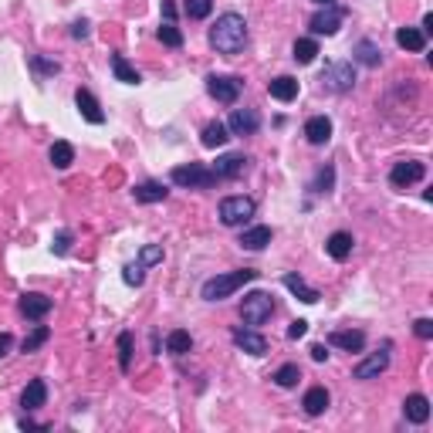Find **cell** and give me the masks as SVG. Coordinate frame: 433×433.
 Segmentation results:
<instances>
[{
  "mask_svg": "<svg viewBox=\"0 0 433 433\" xmlns=\"http://www.w3.org/2000/svg\"><path fill=\"white\" fill-rule=\"evenodd\" d=\"M210 44H214L220 54H237L244 51V44H247V21H244L241 14H220L216 17V24L210 27Z\"/></svg>",
  "mask_w": 433,
  "mask_h": 433,
  "instance_id": "1",
  "label": "cell"
},
{
  "mask_svg": "<svg viewBox=\"0 0 433 433\" xmlns=\"http://www.w3.org/2000/svg\"><path fill=\"white\" fill-rule=\"evenodd\" d=\"M257 281V271L254 268H241V271H227V274H216V278L204 281V288H200V298L204 302H224L230 294L244 288V284H251Z\"/></svg>",
  "mask_w": 433,
  "mask_h": 433,
  "instance_id": "2",
  "label": "cell"
},
{
  "mask_svg": "<svg viewBox=\"0 0 433 433\" xmlns=\"http://www.w3.org/2000/svg\"><path fill=\"white\" fill-rule=\"evenodd\" d=\"M257 204L251 200V196H244V193H237V196H224L220 200V210H216V216H220V224L224 227H244L251 216H254Z\"/></svg>",
  "mask_w": 433,
  "mask_h": 433,
  "instance_id": "3",
  "label": "cell"
},
{
  "mask_svg": "<svg viewBox=\"0 0 433 433\" xmlns=\"http://www.w3.org/2000/svg\"><path fill=\"white\" fill-rule=\"evenodd\" d=\"M169 179H173L176 186H186V190H206V186L216 183V173L204 163H183V166H173Z\"/></svg>",
  "mask_w": 433,
  "mask_h": 433,
  "instance_id": "4",
  "label": "cell"
},
{
  "mask_svg": "<svg viewBox=\"0 0 433 433\" xmlns=\"http://www.w3.org/2000/svg\"><path fill=\"white\" fill-rule=\"evenodd\" d=\"M274 315V298H271L268 292H251L241 298V319L244 325H251V329H257V325H264V322Z\"/></svg>",
  "mask_w": 433,
  "mask_h": 433,
  "instance_id": "5",
  "label": "cell"
},
{
  "mask_svg": "<svg viewBox=\"0 0 433 433\" xmlns=\"http://www.w3.org/2000/svg\"><path fill=\"white\" fill-rule=\"evenodd\" d=\"M322 85L335 95H345V91L356 89V68L352 61H329L325 71H322Z\"/></svg>",
  "mask_w": 433,
  "mask_h": 433,
  "instance_id": "6",
  "label": "cell"
},
{
  "mask_svg": "<svg viewBox=\"0 0 433 433\" xmlns=\"http://www.w3.org/2000/svg\"><path fill=\"white\" fill-rule=\"evenodd\" d=\"M342 17H345V7H339V4H325L322 11L312 14V21H308V27H312V34L315 38H332V34H339V27H342Z\"/></svg>",
  "mask_w": 433,
  "mask_h": 433,
  "instance_id": "7",
  "label": "cell"
},
{
  "mask_svg": "<svg viewBox=\"0 0 433 433\" xmlns=\"http://www.w3.org/2000/svg\"><path fill=\"white\" fill-rule=\"evenodd\" d=\"M206 91H210V99H216L220 105H234L241 99L244 81L237 75H210L206 78Z\"/></svg>",
  "mask_w": 433,
  "mask_h": 433,
  "instance_id": "8",
  "label": "cell"
},
{
  "mask_svg": "<svg viewBox=\"0 0 433 433\" xmlns=\"http://www.w3.org/2000/svg\"><path fill=\"white\" fill-rule=\"evenodd\" d=\"M389 349H393V345L386 342L379 352H369V356H366V359H362V362L356 366V369H352V379H362V382L379 379L382 372L389 369Z\"/></svg>",
  "mask_w": 433,
  "mask_h": 433,
  "instance_id": "9",
  "label": "cell"
},
{
  "mask_svg": "<svg viewBox=\"0 0 433 433\" xmlns=\"http://www.w3.org/2000/svg\"><path fill=\"white\" fill-rule=\"evenodd\" d=\"M423 176H427V166L417 163V159H403V163H396L389 169V183H393L396 190H407L413 183H420Z\"/></svg>",
  "mask_w": 433,
  "mask_h": 433,
  "instance_id": "10",
  "label": "cell"
},
{
  "mask_svg": "<svg viewBox=\"0 0 433 433\" xmlns=\"http://www.w3.org/2000/svg\"><path fill=\"white\" fill-rule=\"evenodd\" d=\"M227 129L234 136H254L257 129H261V115H257V109H234Z\"/></svg>",
  "mask_w": 433,
  "mask_h": 433,
  "instance_id": "11",
  "label": "cell"
},
{
  "mask_svg": "<svg viewBox=\"0 0 433 433\" xmlns=\"http://www.w3.org/2000/svg\"><path fill=\"white\" fill-rule=\"evenodd\" d=\"M234 345L247 356H264L268 352V339L257 329H234Z\"/></svg>",
  "mask_w": 433,
  "mask_h": 433,
  "instance_id": "12",
  "label": "cell"
},
{
  "mask_svg": "<svg viewBox=\"0 0 433 433\" xmlns=\"http://www.w3.org/2000/svg\"><path fill=\"white\" fill-rule=\"evenodd\" d=\"M48 312H51V298H48V294H41V292H24V294H21V315H24V319L41 322Z\"/></svg>",
  "mask_w": 433,
  "mask_h": 433,
  "instance_id": "13",
  "label": "cell"
},
{
  "mask_svg": "<svg viewBox=\"0 0 433 433\" xmlns=\"http://www.w3.org/2000/svg\"><path fill=\"white\" fill-rule=\"evenodd\" d=\"M247 163H251V159L244 153H227V156H220L210 169L216 173V179H237L244 169H247Z\"/></svg>",
  "mask_w": 433,
  "mask_h": 433,
  "instance_id": "14",
  "label": "cell"
},
{
  "mask_svg": "<svg viewBox=\"0 0 433 433\" xmlns=\"http://www.w3.org/2000/svg\"><path fill=\"white\" fill-rule=\"evenodd\" d=\"M75 105H78V112H81V119H85V122H91V126H102V122H105L102 105H99V99H95L89 89H78L75 91Z\"/></svg>",
  "mask_w": 433,
  "mask_h": 433,
  "instance_id": "15",
  "label": "cell"
},
{
  "mask_svg": "<svg viewBox=\"0 0 433 433\" xmlns=\"http://www.w3.org/2000/svg\"><path fill=\"white\" fill-rule=\"evenodd\" d=\"M329 345H335V349H345V352H362V349H366V332H359V329H335L329 335Z\"/></svg>",
  "mask_w": 433,
  "mask_h": 433,
  "instance_id": "16",
  "label": "cell"
},
{
  "mask_svg": "<svg viewBox=\"0 0 433 433\" xmlns=\"http://www.w3.org/2000/svg\"><path fill=\"white\" fill-rule=\"evenodd\" d=\"M403 417H407L409 423H417V427L427 423L430 420V399L423 393H409L407 399H403Z\"/></svg>",
  "mask_w": 433,
  "mask_h": 433,
  "instance_id": "17",
  "label": "cell"
},
{
  "mask_svg": "<svg viewBox=\"0 0 433 433\" xmlns=\"http://www.w3.org/2000/svg\"><path fill=\"white\" fill-rule=\"evenodd\" d=\"M271 237H274V230L268 227V224H257V227H247L241 234V247L244 251H264V247H268L271 244Z\"/></svg>",
  "mask_w": 433,
  "mask_h": 433,
  "instance_id": "18",
  "label": "cell"
},
{
  "mask_svg": "<svg viewBox=\"0 0 433 433\" xmlns=\"http://www.w3.org/2000/svg\"><path fill=\"white\" fill-rule=\"evenodd\" d=\"M305 139L312 146H325L332 139V119L329 115H312L305 122Z\"/></svg>",
  "mask_w": 433,
  "mask_h": 433,
  "instance_id": "19",
  "label": "cell"
},
{
  "mask_svg": "<svg viewBox=\"0 0 433 433\" xmlns=\"http://www.w3.org/2000/svg\"><path fill=\"white\" fill-rule=\"evenodd\" d=\"M352 247H356V241H352L349 230H335V234H329V241H325V251H329L332 261H345V257L352 254Z\"/></svg>",
  "mask_w": 433,
  "mask_h": 433,
  "instance_id": "20",
  "label": "cell"
},
{
  "mask_svg": "<svg viewBox=\"0 0 433 433\" xmlns=\"http://www.w3.org/2000/svg\"><path fill=\"white\" fill-rule=\"evenodd\" d=\"M268 95L278 99V102H294L298 99V78L292 75H278L268 81Z\"/></svg>",
  "mask_w": 433,
  "mask_h": 433,
  "instance_id": "21",
  "label": "cell"
},
{
  "mask_svg": "<svg viewBox=\"0 0 433 433\" xmlns=\"http://www.w3.org/2000/svg\"><path fill=\"white\" fill-rule=\"evenodd\" d=\"M48 403V382L44 379H31L24 386V393H21V407L31 413V409H41Z\"/></svg>",
  "mask_w": 433,
  "mask_h": 433,
  "instance_id": "22",
  "label": "cell"
},
{
  "mask_svg": "<svg viewBox=\"0 0 433 433\" xmlns=\"http://www.w3.org/2000/svg\"><path fill=\"white\" fill-rule=\"evenodd\" d=\"M284 288H288V292H292L298 302H305V305H315V302L322 298V294L315 292V288H312V284H308L302 274H294V271H292V274H284Z\"/></svg>",
  "mask_w": 433,
  "mask_h": 433,
  "instance_id": "23",
  "label": "cell"
},
{
  "mask_svg": "<svg viewBox=\"0 0 433 433\" xmlns=\"http://www.w3.org/2000/svg\"><path fill=\"white\" fill-rule=\"evenodd\" d=\"M329 399L332 396H329L325 386H312V389L305 393V399H302V407H305L308 417H322V413L329 409Z\"/></svg>",
  "mask_w": 433,
  "mask_h": 433,
  "instance_id": "24",
  "label": "cell"
},
{
  "mask_svg": "<svg viewBox=\"0 0 433 433\" xmlns=\"http://www.w3.org/2000/svg\"><path fill=\"white\" fill-rule=\"evenodd\" d=\"M166 186L163 183H156V179H146V183H139L136 190H132V196H136V204H163L166 200Z\"/></svg>",
  "mask_w": 433,
  "mask_h": 433,
  "instance_id": "25",
  "label": "cell"
},
{
  "mask_svg": "<svg viewBox=\"0 0 433 433\" xmlns=\"http://www.w3.org/2000/svg\"><path fill=\"white\" fill-rule=\"evenodd\" d=\"M352 58H356L359 64H366V68H376V64L382 61V51H379V44H376V41L362 38L356 48H352Z\"/></svg>",
  "mask_w": 433,
  "mask_h": 433,
  "instance_id": "26",
  "label": "cell"
},
{
  "mask_svg": "<svg viewBox=\"0 0 433 433\" xmlns=\"http://www.w3.org/2000/svg\"><path fill=\"white\" fill-rule=\"evenodd\" d=\"M396 44L407 48V51H423L427 48V34H423L420 27H399L396 31Z\"/></svg>",
  "mask_w": 433,
  "mask_h": 433,
  "instance_id": "27",
  "label": "cell"
},
{
  "mask_svg": "<svg viewBox=\"0 0 433 433\" xmlns=\"http://www.w3.org/2000/svg\"><path fill=\"white\" fill-rule=\"evenodd\" d=\"M109 61H112V75H115V81H122V85H139V81H142V75L126 61V58H122V54H112Z\"/></svg>",
  "mask_w": 433,
  "mask_h": 433,
  "instance_id": "28",
  "label": "cell"
},
{
  "mask_svg": "<svg viewBox=\"0 0 433 433\" xmlns=\"http://www.w3.org/2000/svg\"><path fill=\"white\" fill-rule=\"evenodd\" d=\"M230 139V129L220 122V119H214V122H206L204 126V136H200V142H204L206 149H216V146H224V142Z\"/></svg>",
  "mask_w": 433,
  "mask_h": 433,
  "instance_id": "29",
  "label": "cell"
},
{
  "mask_svg": "<svg viewBox=\"0 0 433 433\" xmlns=\"http://www.w3.org/2000/svg\"><path fill=\"white\" fill-rule=\"evenodd\" d=\"M190 349H193V335L186 329H173L166 335V352L169 356H186Z\"/></svg>",
  "mask_w": 433,
  "mask_h": 433,
  "instance_id": "30",
  "label": "cell"
},
{
  "mask_svg": "<svg viewBox=\"0 0 433 433\" xmlns=\"http://www.w3.org/2000/svg\"><path fill=\"white\" fill-rule=\"evenodd\" d=\"M48 159H51L54 169H68V166L75 163V146H71V142H64V139H58L51 149H48Z\"/></svg>",
  "mask_w": 433,
  "mask_h": 433,
  "instance_id": "31",
  "label": "cell"
},
{
  "mask_svg": "<svg viewBox=\"0 0 433 433\" xmlns=\"http://www.w3.org/2000/svg\"><path fill=\"white\" fill-rule=\"evenodd\" d=\"M292 58L298 64H312L315 58H319V41H315V38H298V41H294Z\"/></svg>",
  "mask_w": 433,
  "mask_h": 433,
  "instance_id": "32",
  "label": "cell"
},
{
  "mask_svg": "<svg viewBox=\"0 0 433 433\" xmlns=\"http://www.w3.org/2000/svg\"><path fill=\"white\" fill-rule=\"evenodd\" d=\"M271 379H274V386H281V389H294V386H298V379H302V369H298L294 362H284V366H281V369L271 376Z\"/></svg>",
  "mask_w": 433,
  "mask_h": 433,
  "instance_id": "33",
  "label": "cell"
},
{
  "mask_svg": "<svg viewBox=\"0 0 433 433\" xmlns=\"http://www.w3.org/2000/svg\"><path fill=\"white\" fill-rule=\"evenodd\" d=\"M48 339H51V329H48V325H38V329H34L24 339V342H21V352H24V356H31V352H38V349L48 342Z\"/></svg>",
  "mask_w": 433,
  "mask_h": 433,
  "instance_id": "34",
  "label": "cell"
},
{
  "mask_svg": "<svg viewBox=\"0 0 433 433\" xmlns=\"http://www.w3.org/2000/svg\"><path fill=\"white\" fill-rule=\"evenodd\" d=\"M156 38L163 41L166 48H183V31H179L173 21H163V24H159V31H156Z\"/></svg>",
  "mask_w": 433,
  "mask_h": 433,
  "instance_id": "35",
  "label": "cell"
},
{
  "mask_svg": "<svg viewBox=\"0 0 433 433\" xmlns=\"http://www.w3.org/2000/svg\"><path fill=\"white\" fill-rule=\"evenodd\" d=\"M214 11V0H186L183 4V14L190 17V21H206Z\"/></svg>",
  "mask_w": 433,
  "mask_h": 433,
  "instance_id": "36",
  "label": "cell"
},
{
  "mask_svg": "<svg viewBox=\"0 0 433 433\" xmlns=\"http://www.w3.org/2000/svg\"><path fill=\"white\" fill-rule=\"evenodd\" d=\"M119 369L122 372L132 369V332H122L119 335Z\"/></svg>",
  "mask_w": 433,
  "mask_h": 433,
  "instance_id": "37",
  "label": "cell"
},
{
  "mask_svg": "<svg viewBox=\"0 0 433 433\" xmlns=\"http://www.w3.org/2000/svg\"><path fill=\"white\" fill-rule=\"evenodd\" d=\"M163 244H146L139 251V264L142 268H153V264H163Z\"/></svg>",
  "mask_w": 433,
  "mask_h": 433,
  "instance_id": "38",
  "label": "cell"
},
{
  "mask_svg": "<svg viewBox=\"0 0 433 433\" xmlns=\"http://www.w3.org/2000/svg\"><path fill=\"white\" fill-rule=\"evenodd\" d=\"M332 186H335V169H332V166H322L319 176H315V183H312V190H315V193H332Z\"/></svg>",
  "mask_w": 433,
  "mask_h": 433,
  "instance_id": "39",
  "label": "cell"
},
{
  "mask_svg": "<svg viewBox=\"0 0 433 433\" xmlns=\"http://www.w3.org/2000/svg\"><path fill=\"white\" fill-rule=\"evenodd\" d=\"M122 281H126L129 288H139L142 281H146V268H142L139 261H136V264H126V268H122Z\"/></svg>",
  "mask_w": 433,
  "mask_h": 433,
  "instance_id": "40",
  "label": "cell"
},
{
  "mask_svg": "<svg viewBox=\"0 0 433 433\" xmlns=\"http://www.w3.org/2000/svg\"><path fill=\"white\" fill-rule=\"evenodd\" d=\"M31 68L41 71V75H58V71H61V64L51 61V58H44V54H34V58H31Z\"/></svg>",
  "mask_w": 433,
  "mask_h": 433,
  "instance_id": "41",
  "label": "cell"
},
{
  "mask_svg": "<svg viewBox=\"0 0 433 433\" xmlns=\"http://www.w3.org/2000/svg\"><path fill=\"white\" fill-rule=\"evenodd\" d=\"M71 241H75V237H71V230H58V234H54V241H51V251L58 257L68 254V251H71Z\"/></svg>",
  "mask_w": 433,
  "mask_h": 433,
  "instance_id": "42",
  "label": "cell"
},
{
  "mask_svg": "<svg viewBox=\"0 0 433 433\" xmlns=\"http://www.w3.org/2000/svg\"><path fill=\"white\" fill-rule=\"evenodd\" d=\"M413 332H417V339L427 342V339H433V322L430 319H417L413 322Z\"/></svg>",
  "mask_w": 433,
  "mask_h": 433,
  "instance_id": "43",
  "label": "cell"
},
{
  "mask_svg": "<svg viewBox=\"0 0 433 433\" xmlns=\"http://www.w3.org/2000/svg\"><path fill=\"white\" fill-rule=\"evenodd\" d=\"M305 335H308V322L305 319H294L292 325H288V339H292V342L294 339H305Z\"/></svg>",
  "mask_w": 433,
  "mask_h": 433,
  "instance_id": "44",
  "label": "cell"
},
{
  "mask_svg": "<svg viewBox=\"0 0 433 433\" xmlns=\"http://www.w3.org/2000/svg\"><path fill=\"white\" fill-rule=\"evenodd\" d=\"M71 38H75V41L89 38V21H75V24H71Z\"/></svg>",
  "mask_w": 433,
  "mask_h": 433,
  "instance_id": "45",
  "label": "cell"
},
{
  "mask_svg": "<svg viewBox=\"0 0 433 433\" xmlns=\"http://www.w3.org/2000/svg\"><path fill=\"white\" fill-rule=\"evenodd\" d=\"M11 349H14V335L11 332H0V356H7Z\"/></svg>",
  "mask_w": 433,
  "mask_h": 433,
  "instance_id": "46",
  "label": "cell"
},
{
  "mask_svg": "<svg viewBox=\"0 0 433 433\" xmlns=\"http://www.w3.org/2000/svg\"><path fill=\"white\" fill-rule=\"evenodd\" d=\"M312 359H315V362H325V359H329V345H312Z\"/></svg>",
  "mask_w": 433,
  "mask_h": 433,
  "instance_id": "47",
  "label": "cell"
},
{
  "mask_svg": "<svg viewBox=\"0 0 433 433\" xmlns=\"http://www.w3.org/2000/svg\"><path fill=\"white\" fill-rule=\"evenodd\" d=\"M163 17L176 24V4H173V0H163Z\"/></svg>",
  "mask_w": 433,
  "mask_h": 433,
  "instance_id": "48",
  "label": "cell"
},
{
  "mask_svg": "<svg viewBox=\"0 0 433 433\" xmlns=\"http://www.w3.org/2000/svg\"><path fill=\"white\" fill-rule=\"evenodd\" d=\"M17 427H21V430H48V423H34V420H17Z\"/></svg>",
  "mask_w": 433,
  "mask_h": 433,
  "instance_id": "49",
  "label": "cell"
},
{
  "mask_svg": "<svg viewBox=\"0 0 433 433\" xmlns=\"http://www.w3.org/2000/svg\"><path fill=\"white\" fill-rule=\"evenodd\" d=\"M420 31H423V34H430V31H433V14H427V17H423V27H420Z\"/></svg>",
  "mask_w": 433,
  "mask_h": 433,
  "instance_id": "50",
  "label": "cell"
},
{
  "mask_svg": "<svg viewBox=\"0 0 433 433\" xmlns=\"http://www.w3.org/2000/svg\"><path fill=\"white\" fill-rule=\"evenodd\" d=\"M319 4H322V7H325V4H332V0H319Z\"/></svg>",
  "mask_w": 433,
  "mask_h": 433,
  "instance_id": "51",
  "label": "cell"
}]
</instances>
